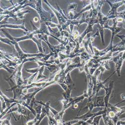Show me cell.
I'll return each instance as SVG.
<instances>
[{
	"label": "cell",
	"mask_w": 125,
	"mask_h": 125,
	"mask_svg": "<svg viewBox=\"0 0 125 125\" xmlns=\"http://www.w3.org/2000/svg\"><path fill=\"white\" fill-rule=\"evenodd\" d=\"M10 2L13 4L12 1H10ZM29 2V1H20L15 5L13 4L12 7L8 8H2L1 7V25L8 23L7 21L10 18H13L16 21L18 19H24L25 14L31 12L28 10L21 11V10L28 6L27 4Z\"/></svg>",
	"instance_id": "6da1fadb"
},
{
	"label": "cell",
	"mask_w": 125,
	"mask_h": 125,
	"mask_svg": "<svg viewBox=\"0 0 125 125\" xmlns=\"http://www.w3.org/2000/svg\"><path fill=\"white\" fill-rule=\"evenodd\" d=\"M27 5L34 9L37 12L40 18V22L45 23L52 22V19L54 17V14L52 12L45 11L42 5L41 1H29Z\"/></svg>",
	"instance_id": "7a4b0ae2"
},
{
	"label": "cell",
	"mask_w": 125,
	"mask_h": 125,
	"mask_svg": "<svg viewBox=\"0 0 125 125\" xmlns=\"http://www.w3.org/2000/svg\"><path fill=\"white\" fill-rule=\"evenodd\" d=\"M44 2L47 5L48 7L51 9L52 11L54 12V14L56 16L57 18L58 19L59 25H60V28L59 29V32L61 33L63 31H66L67 29V24L69 22L70 20L68 19V18L66 17L64 10H62L60 7L58 6V5L56 3L57 7V9H55L54 8L52 7L50 4L48 2V1L45 0Z\"/></svg>",
	"instance_id": "3957f363"
},
{
	"label": "cell",
	"mask_w": 125,
	"mask_h": 125,
	"mask_svg": "<svg viewBox=\"0 0 125 125\" xmlns=\"http://www.w3.org/2000/svg\"><path fill=\"white\" fill-rule=\"evenodd\" d=\"M35 35H36V34L33 31H30V32L26 33V35L24 36H22L21 37H19V38L14 37V39L16 42H17L18 43H19L20 41H23L28 40V39H31L33 40L37 45L38 48L39 49V52L40 53L44 54V52L43 49V46L42 45V41L41 40H40L38 38H38L35 37Z\"/></svg>",
	"instance_id": "277c9868"
},
{
	"label": "cell",
	"mask_w": 125,
	"mask_h": 125,
	"mask_svg": "<svg viewBox=\"0 0 125 125\" xmlns=\"http://www.w3.org/2000/svg\"><path fill=\"white\" fill-rule=\"evenodd\" d=\"M18 114L20 117H21L22 118V124L24 125L23 121V117H24L25 118H26L27 121H29L30 120V113H32L31 112L27 109L26 107L21 105L20 104H17V110L15 112Z\"/></svg>",
	"instance_id": "5b68a950"
},
{
	"label": "cell",
	"mask_w": 125,
	"mask_h": 125,
	"mask_svg": "<svg viewBox=\"0 0 125 125\" xmlns=\"http://www.w3.org/2000/svg\"><path fill=\"white\" fill-rule=\"evenodd\" d=\"M9 28L15 29H22L25 31L26 33H27L30 32V31H29L26 28L25 26L24 21L23 22L22 24H21V25H13L11 24L7 23L5 25H1V29H2V28Z\"/></svg>",
	"instance_id": "8992f818"
},
{
	"label": "cell",
	"mask_w": 125,
	"mask_h": 125,
	"mask_svg": "<svg viewBox=\"0 0 125 125\" xmlns=\"http://www.w3.org/2000/svg\"><path fill=\"white\" fill-rule=\"evenodd\" d=\"M0 96H1L4 99V100L6 104V106H7V108L10 106H11L14 103H18V104L19 103V100H15L13 98H11L8 97L6 95H5L4 94L1 90L0 91Z\"/></svg>",
	"instance_id": "52a82bcc"
},
{
	"label": "cell",
	"mask_w": 125,
	"mask_h": 125,
	"mask_svg": "<svg viewBox=\"0 0 125 125\" xmlns=\"http://www.w3.org/2000/svg\"><path fill=\"white\" fill-rule=\"evenodd\" d=\"M113 87V82H112L110 83V86L108 88H105V90H106V95L104 96V102H105V109H107L108 108L109 105V101L110 97L111 95V94L112 92V90Z\"/></svg>",
	"instance_id": "ba28073f"
},
{
	"label": "cell",
	"mask_w": 125,
	"mask_h": 125,
	"mask_svg": "<svg viewBox=\"0 0 125 125\" xmlns=\"http://www.w3.org/2000/svg\"><path fill=\"white\" fill-rule=\"evenodd\" d=\"M39 67L40 68L39 71L38 73V75L37 76V77L36 78V79L35 80L36 82H38V81H40L42 79L46 78V76H45L43 74V73L45 71V67L44 66H39Z\"/></svg>",
	"instance_id": "9c48e42d"
},
{
	"label": "cell",
	"mask_w": 125,
	"mask_h": 125,
	"mask_svg": "<svg viewBox=\"0 0 125 125\" xmlns=\"http://www.w3.org/2000/svg\"><path fill=\"white\" fill-rule=\"evenodd\" d=\"M95 107H105V102H104V96L99 97L96 98V99L94 103Z\"/></svg>",
	"instance_id": "30bf717a"
},
{
	"label": "cell",
	"mask_w": 125,
	"mask_h": 125,
	"mask_svg": "<svg viewBox=\"0 0 125 125\" xmlns=\"http://www.w3.org/2000/svg\"><path fill=\"white\" fill-rule=\"evenodd\" d=\"M38 73H36L35 74L32 75L30 77H29V78L25 79H24V86L30 85L31 84H32L33 83H34L35 79L36 78V77L37 76V74H38Z\"/></svg>",
	"instance_id": "8fae6325"
},
{
	"label": "cell",
	"mask_w": 125,
	"mask_h": 125,
	"mask_svg": "<svg viewBox=\"0 0 125 125\" xmlns=\"http://www.w3.org/2000/svg\"><path fill=\"white\" fill-rule=\"evenodd\" d=\"M41 116V114H37V115L32 120H30L26 123V125H35L37 122L39 120Z\"/></svg>",
	"instance_id": "7c38bea8"
},
{
	"label": "cell",
	"mask_w": 125,
	"mask_h": 125,
	"mask_svg": "<svg viewBox=\"0 0 125 125\" xmlns=\"http://www.w3.org/2000/svg\"><path fill=\"white\" fill-rule=\"evenodd\" d=\"M17 104H18V103H16L13 104L11 106H10V107L7 108V109H5L3 112L1 113V115H0V119L2 120V118H3V117L4 116H5L7 113H8L10 111V110H11L12 108H13L14 106H16V105H17Z\"/></svg>",
	"instance_id": "4fadbf2b"
},
{
	"label": "cell",
	"mask_w": 125,
	"mask_h": 125,
	"mask_svg": "<svg viewBox=\"0 0 125 125\" xmlns=\"http://www.w3.org/2000/svg\"><path fill=\"white\" fill-rule=\"evenodd\" d=\"M46 116H47V113L45 110V109H44V108L43 107L42 108V113L41 114V116H40V118L39 119V120L37 122L36 124L35 125H40V124L41 123V122H42V121L44 118L46 117Z\"/></svg>",
	"instance_id": "5bb4252c"
},
{
	"label": "cell",
	"mask_w": 125,
	"mask_h": 125,
	"mask_svg": "<svg viewBox=\"0 0 125 125\" xmlns=\"http://www.w3.org/2000/svg\"><path fill=\"white\" fill-rule=\"evenodd\" d=\"M39 69H40V68L38 67V68H34V69H25V70L26 72L29 73L33 75V74H35L38 73L39 71Z\"/></svg>",
	"instance_id": "9a60e30c"
},
{
	"label": "cell",
	"mask_w": 125,
	"mask_h": 125,
	"mask_svg": "<svg viewBox=\"0 0 125 125\" xmlns=\"http://www.w3.org/2000/svg\"><path fill=\"white\" fill-rule=\"evenodd\" d=\"M102 118V115H100V116L95 117L93 120V122L92 125H99L100 121Z\"/></svg>",
	"instance_id": "2e32d148"
},
{
	"label": "cell",
	"mask_w": 125,
	"mask_h": 125,
	"mask_svg": "<svg viewBox=\"0 0 125 125\" xmlns=\"http://www.w3.org/2000/svg\"><path fill=\"white\" fill-rule=\"evenodd\" d=\"M35 105L36 106V107L35 109V110L36 112V113L38 114H41L42 113V111L43 106L40 105V104H37L36 103L35 104Z\"/></svg>",
	"instance_id": "e0dca14e"
},
{
	"label": "cell",
	"mask_w": 125,
	"mask_h": 125,
	"mask_svg": "<svg viewBox=\"0 0 125 125\" xmlns=\"http://www.w3.org/2000/svg\"><path fill=\"white\" fill-rule=\"evenodd\" d=\"M57 84L59 85L62 88V89L64 90V92L66 91L69 89V87L70 86H68L67 84H65V83H57Z\"/></svg>",
	"instance_id": "ac0fdd59"
}]
</instances>
